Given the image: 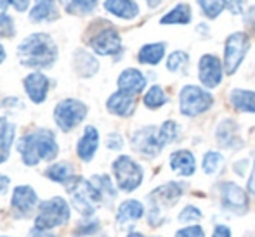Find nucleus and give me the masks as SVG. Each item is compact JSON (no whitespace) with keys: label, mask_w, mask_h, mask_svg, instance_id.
I'll return each instance as SVG.
<instances>
[{"label":"nucleus","mask_w":255,"mask_h":237,"mask_svg":"<svg viewBox=\"0 0 255 237\" xmlns=\"http://www.w3.org/2000/svg\"><path fill=\"white\" fill-rule=\"evenodd\" d=\"M17 151H19L24 164L35 166L40 161L54 159L59 153V147H57L56 137L51 130L38 128V130L30 132L21 139L17 144Z\"/></svg>","instance_id":"1"},{"label":"nucleus","mask_w":255,"mask_h":237,"mask_svg":"<svg viewBox=\"0 0 255 237\" xmlns=\"http://www.w3.org/2000/svg\"><path fill=\"white\" fill-rule=\"evenodd\" d=\"M21 63L30 68H49L57 59V47L47 33H33L17 47Z\"/></svg>","instance_id":"2"},{"label":"nucleus","mask_w":255,"mask_h":237,"mask_svg":"<svg viewBox=\"0 0 255 237\" xmlns=\"http://www.w3.org/2000/svg\"><path fill=\"white\" fill-rule=\"evenodd\" d=\"M64 187L70 192L71 196V201H73V206L78 210V213H82L85 218L87 217H92L98 208V204L103 201V196L96 185L92 182L85 180L82 177H73L64 184Z\"/></svg>","instance_id":"3"},{"label":"nucleus","mask_w":255,"mask_h":237,"mask_svg":"<svg viewBox=\"0 0 255 237\" xmlns=\"http://www.w3.org/2000/svg\"><path fill=\"white\" fill-rule=\"evenodd\" d=\"M70 220V206L63 197L56 196L38 204V215L35 218V227L42 231H51L61 227Z\"/></svg>","instance_id":"4"},{"label":"nucleus","mask_w":255,"mask_h":237,"mask_svg":"<svg viewBox=\"0 0 255 237\" xmlns=\"http://www.w3.org/2000/svg\"><path fill=\"white\" fill-rule=\"evenodd\" d=\"M214 104V95L198 85H186L179 94V109L184 116L193 118L203 114Z\"/></svg>","instance_id":"5"},{"label":"nucleus","mask_w":255,"mask_h":237,"mask_svg":"<svg viewBox=\"0 0 255 237\" xmlns=\"http://www.w3.org/2000/svg\"><path fill=\"white\" fill-rule=\"evenodd\" d=\"M113 173L117 178V185L124 192H132L142 184L144 171L141 164L134 161L130 156H118L113 161Z\"/></svg>","instance_id":"6"},{"label":"nucleus","mask_w":255,"mask_h":237,"mask_svg":"<svg viewBox=\"0 0 255 237\" xmlns=\"http://www.w3.org/2000/svg\"><path fill=\"white\" fill-rule=\"evenodd\" d=\"M250 47V38L243 31H236V33L229 35L228 40L224 44V71L226 75H235L240 64L243 63L247 52Z\"/></svg>","instance_id":"7"},{"label":"nucleus","mask_w":255,"mask_h":237,"mask_svg":"<svg viewBox=\"0 0 255 237\" xmlns=\"http://www.w3.org/2000/svg\"><path fill=\"white\" fill-rule=\"evenodd\" d=\"M87 116V106L84 102L77 99H64L54 109V120L56 125L63 132L73 130L77 125H80L84 121V118Z\"/></svg>","instance_id":"8"},{"label":"nucleus","mask_w":255,"mask_h":237,"mask_svg":"<svg viewBox=\"0 0 255 237\" xmlns=\"http://www.w3.org/2000/svg\"><path fill=\"white\" fill-rule=\"evenodd\" d=\"M132 147L146 158H154L161 153L165 146L160 141L156 127H144L132 135Z\"/></svg>","instance_id":"9"},{"label":"nucleus","mask_w":255,"mask_h":237,"mask_svg":"<svg viewBox=\"0 0 255 237\" xmlns=\"http://www.w3.org/2000/svg\"><path fill=\"white\" fill-rule=\"evenodd\" d=\"M224 75V64L214 54H205L198 63V77L203 87L215 88L221 85Z\"/></svg>","instance_id":"10"},{"label":"nucleus","mask_w":255,"mask_h":237,"mask_svg":"<svg viewBox=\"0 0 255 237\" xmlns=\"http://www.w3.org/2000/svg\"><path fill=\"white\" fill-rule=\"evenodd\" d=\"M221 199L222 206L229 211L235 213H245L249 210V197L247 192L240 185H236L235 182H222L221 187Z\"/></svg>","instance_id":"11"},{"label":"nucleus","mask_w":255,"mask_h":237,"mask_svg":"<svg viewBox=\"0 0 255 237\" xmlns=\"http://www.w3.org/2000/svg\"><path fill=\"white\" fill-rule=\"evenodd\" d=\"M91 47L99 56H115L122 50V38L115 28H104L94 35Z\"/></svg>","instance_id":"12"},{"label":"nucleus","mask_w":255,"mask_h":237,"mask_svg":"<svg viewBox=\"0 0 255 237\" xmlns=\"http://www.w3.org/2000/svg\"><path fill=\"white\" fill-rule=\"evenodd\" d=\"M186 190V185L179 184V182H168L160 187H156L149 194V201L151 206L161 208V206H174Z\"/></svg>","instance_id":"13"},{"label":"nucleus","mask_w":255,"mask_h":237,"mask_svg":"<svg viewBox=\"0 0 255 237\" xmlns=\"http://www.w3.org/2000/svg\"><path fill=\"white\" fill-rule=\"evenodd\" d=\"M38 197L37 192L30 187V185H19V187L14 189L12 199H10V206L14 211H17L19 215H30L35 208L38 206Z\"/></svg>","instance_id":"14"},{"label":"nucleus","mask_w":255,"mask_h":237,"mask_svg":"<svg viewBox=\"0 0 255 237\" xmlns=\"http://www.w3.org/2000/svg\"><path fill=\"white\" fill-rule=\"evenodd\" d=\"M23 83H24V90H26L28 97H30L35 104L44 102L49 92V85H51L49 78L45 77L44 73H38L37 71V73L28 75Z\"/></svg>","instance_id":"15"},{"label":"nucleus","mask_w":255,"mask_h":237,"mask_svg":"<svg viewBox=\"0 0 255 237\" xmlns=\"http://www.w3.org/2000/svg\"><path fill=\"white\" fill-rule=\"evenodd\" d=\"M146 88V77L135 68H128L124 70L118 77V90L127 92L130 95L141 94Z\"/></svg>","instance_id":"16"},{"label":"nucleus","mask_w":255,"mask_h":237,"mask_svg":"<svg viewBox=\"0 0 255 237\" xmlns=\"http://www.w3.org/2000/svg\"><path fill=\"white\" fill-rule=\"evenodd\" d=\"M168 163H170L172 171H175L181 177H191L196 171V159L191 151L188 149H179L172 153Z\"/></svg>","instance_id":"17"},{"label":"nucleus","mask_w":255,"mask_h":237,"mask_svg":"<svg viewBox=\"0 0 255 237\" xmlns=\"http://www.w3.org/2000/svg\"><path fill=\"white\" fill-rule=\"evenodd\" d=\"M106 107L111 114H117V116H130L135 109V99L134 95L127 94V92H115L110 95L106 102Z\"/></svg>","instance_id":"18"},{"label":"nucleus","mask_w":255,"mask_h":237,"mask_svg":"<svg viewBox=\"0 0 255 237\" xmlns=\"http://www.w3.org/2000/svg\"><path fill=\"white\" fill-rule=\"evenodd\" d=\"M99 147V132L96 127L89 125L85 127L84 130V135L82 139L78 141V146H77V154L82 161H91L94 158L96 151Z\"/></svg>","instance_id":"19"},{"label":"nucleus","mask_w":255,"mask_h":237,"mask_svg":"<svg viewBox=\"0 0 255 237\" xmlns=\"http://www.w3.org/2000/svg\"><path fill=\"white\" fill-rule=\"evenodd\" d=\"M215 137H217V142L222 147H228V149H238L242 146V141L238 137V125L233 120L221 121L217 132H215Z\"/></svg>","instance_id":"20"},{"label":"nucleus","mask_w":255,"mask_h":237,"mask_svg":"<svg viewBox=\"0 0 255 237\" xmlns=\"http://www.w3.org/2000/svg\"><path fill=\"white\" fill-rule=\"evenodd\" d=\"M104 9L120 19H134L139 14V5L134 0H106Z\"/></svg>","instance_id":"21"},{"label":"nucleus","mask_w":255,"mask_h":237,"mask_svg":"<svg viewBox=\"0 0 255 237\" xmlns=\"http://www.w3.org/2000/svg\"><path fill=\"white\" fill-rule=\"evenodd\" d=\"M144 217V206L142 203L135 199H127L118 206L117 211V222L120 225L128 224V222H135V220H141Z\"/></svg>","instance_id":"22"},{"label":"nucleus","mask_w":255,"mask_h":237,"mask_svg":"<svg viewBox=\"0 0 255 237\" xmlns=\"http://www.w3.org/2000/svg\"><path fill=\"white\" fill-rule=\"evenodd\" d=\"M16 135V127L7 118H0V163H5Z\"/></svg>","instance_id":"23"},{"label":"nucleus","mask_w":255,"mask_h":237,"mask_svg":"<svg viewBox=\"0 0 255 237\" xmlns=\"http://www.w3.org/2000/svg\"><path fill=\"white\" fill-rule=\"evenodd\" d=\"M231 106L242 113H255V92L245 88H235L229 94Z\"/></svg>","instance_id":"24"},{"label":"nucleus","mask_w":255,"mask_h":237,"mask_svg":"<svg viewBox=\"0 0 255 237\" xmlns=\"http://www.w3.org/2000/svg\"><path fill=\"white\" fill-rule=\"evenodd\" d=\"M57 7L54 0H37L33 9L30 10V19L33 23H42V21H54L57 19Z\"/></svg>","instance_id":"25"},{"label":"nucleus","mask_w":255,"mask_h":237,"mask_svg":"<svg viewBox=\"0 0 255 237\" xmlns=\"http://www.w3.org/2000/svg\"><path fill=\"white\" fill-rule=\"evenodd\" d=\"M75 68H77V73L80 77H92L94 73H98L99 63L92 54L85 52V50H77L75 52Z\"/></svg>","instance_id":"26"},{"label":"nucleus","mask_w":255,"mask_h":237,"mask_svg":"<svg viewBox=\"0 0 255 237\" xmlns=\"http://www.w3.org/2000/svg\"><path fill=\"white\" fill-rule=\"evenodd\" d=\"M165 56V44L158 42V44H146L144 47L139 50L137 59L141 64H148V66H156Z\"/></svg>","instance_id":"27"},{"label":"nucleus","mask_w":255,"mask_h":237,"mask_svg":"<svg viewBox=\"0 0 255 237\" xmlns=\"http://www.w3.org/2000/svg\"><path fill=\"white\" fill-rule=\"evenodd\" d=\"M191 21V9L188 3H179L160 19L161 24H188Z\"/></svg>","instance_id":"28"},{"label":"nucleus","mask_w":255,"mask_h":237,"mask_svg":"<svg viewBox=\"0 0 255 237\" xmlns=\"http://www.w3.org/2000/svg\"><path fill=\"white\" fill-rule=\"evenodd\" d=\"M224 163H226V159L221 153H217V151H208L203 156L202 166L207 175H219L222 171V168H224Z\"/></svg>","instance_id":"29"},{"label":"nucleus","mask_w":255,"mask_h":237,"mask_svg":"<svg viewBox=\"0 0 255 237\" xmlns=\"http://www.w3.org/2000/svg\"><path fill=\"white\" fill-rule=\"evenodd\" d=\"M45 175H47L51 180L57 182V184H66V182L73 177V166H71L70 163H64V161L63 163H56L47 168Z\"/></svg>","instance_id":"30"},{"label":"nucleus","mask_w":255,"mask_h":237,"mask_svg":"<svg viewBox=\"0 0 255 237\" xmlns=\"http://www.w3.org/2000/svg\"><path fill=\"white\" fill-rule=\"evenodd\" d=\"M142 100H144V106L148 107V109H160L161 106H165V104L168 102V97L160 85H153L144 94V99Z\"/></svg>","instance_id":"31"},{"label":"nucleus","mask_w":255,"mask_h":237,"mask_svg":"<svg viewBox=\"0 0 255 237\" xmlns=\"http://www.w3.org/2000/svg\"><path fill=\"white\" fill-rule=\"evenodd\" d=\"M158 134H160V141L163 146H168V144H174L181 135V128L175 121L167 120L160 128H158Z\"/></svg>","instance_id":"32"},{"label":"nucleus","mask_w":255,"mask_h":237,"mask_svg":"<svg viewBox=\"0 0 255 237\" xmlns=\"http://www.w3.org/2000/svg\"><path fill=\"white\" fill-rule=\"evenodd\" d=\"M188 63H189L188 54L182 52V50H175V52H172L170 56H168L167 70L172 71V73H179V71H182L186 66H188Z\"/></svg>","instance_id":"33"},{"label":"nucleus","mask_w":255,"mask_h":237,"mask_svg":"<svg viewBox=\"0 0 255 237\" xmlns=\"http://www.w3.org/2000/svg\"><path fill=\"white\" fill-rule=\"evenodd\" d=\"M96 5H98V0H70L66 10L71 14L84 16V14H91L96 9Z\"/></svg>","instance_id":"34"},{"label":"nucleus","mask_w":255,"mask_h":237,"mask_svg":"<svg viewBox=\"0 0 255 237\" xmlns=\"http://www.w3.org/2000/svg\"><path fill=\"white\" fill-rule=\"evenodd\" d=\"M198 5L202 7L205 16L215 19L226 9V0H198Z\"/></svg>","instance_id":"35"},{"label":"nucleus","mask_w":255,"mask_h":237,"mask_svg":"<svg viewBox=\"0 0 255 237\" xmlns=\"http://www.w3.org/2000/svg\"><path fill=\"white\" fill-rule=\"evenodd\" d=\"M92 184H94L96 189L101 192L103 197H110V199L117 197V189L113 187L111 178L108 177V175H96V177L92 178Z\"/></svg>","instance_id":"36"},{"label":"nucleus","mask_w":255,"mask_h":237,"mask_svg":"<svg viewBox=\"0 0 255 237\" xmlns=\"http://www.w3.org/2000/svg\"><path fill=\"white\" fill-rule=\"evenodd\" d=\"M202 217H203V213L200 208L193 206V204H188V206L181 211V215H179V222H181V224H195V222L202 220Z\"/></svg>","instance_id":"37"},{"label":"nucleus","mask_w":255,"mask_h":237,"mask_svg":"<svg viewBox=\"0 0 255 237\" xmlns=\"http://www.w3.org/2000/svg\"><path fill=\"white\" fill-rule=\"evenodd\" d=\"M16 33V28H14V21L7 14H0V37L2 38H10Z\"/></svg>","instance_id":"38"},{"label":"nucleus","mask_w":255,"mask_h":237,"mask_svg":"<svg viewBox=\"0 0 255 237\" xmlns=\"http://www.w3.org/2000/svg\"><path fill=\"white\" fill-rule=\"evenodd\" d=\"M174 237H205V231L202 225H189V227L179 229Z\"/></svg>","instance_id":"39"},{"label":"nucleus","mask_w":255,"mask_h":237,"mask_svg":"<svg viewBox=\"0 0 255 237\" xmlns=\"http://www.w3.org/2000/svg\"><path fill=\"white\" fill-rule=\"evenodd\" d=\"M99 231V222H89V224H84V225H78V229L75 231V236H91V234H96Z\"/></svg>","instance_id":"40"},{"label":"nucleus","mask_w":255,"mask_h":237,"mask_svg":"<svg viewBox=\"0 0 255 237\" xmlns=\"http://www.w3.org/2000/svg\"><path fill=\"white\" fill-rule=\"evenodd\" d=\"M106 146L110 147L111 151H118L124 147V139H122L120 134H110L106 139Z\"/></svg>","instance_id":"41"},{"label":"nucleus","mask_w":255,"mask_h":237,"mask_svg":"<svg viewBox=\"0 0 255 237\" xmlns=\"http://www.w3.org/2000/svg\"><path fill=\"white\" fill-rule=\"evenodd\" d=\"M243 5H245V0H226V7H228L233 14L243 12Z\"/></svg>","instance_id":"42"},{"label":"nucleus","mask_w":255,"mask_h":237,"mask_svg":"<svg viewBox=\"0 0 255 237\" xmlns=\"http://www.w3.org/2000/svg\"><path fill=\"white\" fill-rule=\"evenodd\" d=\"M243 21H245V24L250 28V30L255 31V5L249 7V10L243 14Z\"/></svg>","instance_id":"43"},{"label":"nucleus","mask_w":255,"mask_h":237,"mask_svg":"<svg viewBox=\"0 0 255 237\" xmlns=\"http://www.w3.org/2000/svg\"><path fill=\"white\" fill-rule=\"evenodd\" d=\"M212 237H231V229L222 224L215 225L214 232H212Z\"/></svg>","instance_id":"44"},{"label":"nucleus","mask_w":255,"mask_h":237,"mask_svg":"<svg viewBox=\"0 0 255 237\" xmlns=\"http://www.w3.org/2000/svg\"><path fill=\"white\" fill-rule=\"evenodd\" d=\"M30 237H56V236L51 234V231H42V229L35 227L33 231L30 232Z\"/></svg>","instance_id":"45"},{"label":"nucleus","mask_w":255,"mask_h":237,"mask_svg":"<svg viewBox=\"0 0 255 237\" xmlns=\"http://www.w3.org/2000/svg\"><path fill=\"white\" fill-rule=\"evenodd\" d=\"M247 164H249V161H247V159H243L242 163H240V161H238V163H235V173L240 175V177H243V175H245V166H247Z\"/></svg>","instance_id":"46"},{"label":"nucleus","mask_w":255,"mask_h":237,"mask_svg":"<svg viewBox=\"0 0 255 237\" xmlns=\"http://www.w3.org/2000/svg\"><path fill=\"white\" fill-rule=\"evenodd\" d=\"M12 5L16 7V10H26L28 5H30V0H12Z\"/></svg>","instance_id":"47"},{"label":"nucleus","mask_w":255,"mask_h":237,"mask_svg":"<svg viewBox=\"0 0 255 237\" xmlns=\"http://www.w3.org/2000/svg\"><path fill=\"white\" fill-rule=\"evenodd\" d=\"M249 192L255 196V161H254L252 173H250V178H249Z\"/></svg>","instance_id":"48"},{"label":"nucleus","mask_w":255,"mask_h":237,"mask_svg":"<svg viewBox=\"0 0 255 237\" xmlns=\"http://www.w3.org/2000/svg\"><path fill=\"white\" fill-rule=\"evenodd\" d=\"M9 184H10V180L5 177V175H2L0 173V194H3L7 190V187H9Z\"/></svg>","instance_id":"49"},{"label":"nucleus","mask_w":255,"mask_h":237,"mask_svg":"<svg viewBox=\"0 0 255 237\" xmlns=\"http://www.w3.org/2000/svg\"><path fill=\"white\" fill-rule=\"evenodd\" d=\"M12 3V0H0V14H3V10Z\"/></svg>","instance_id":"50"},{"label":"nucleus","mask_w":255,"mask_h":237,"mask_svg":"<svg viewBox=\"0 0 255 237\" xmlns=\"http://www.w3.org/2000/svg\"><path fill=\"white\" fill-rule=\"evenodd\" d=\"M5 59V50H3V47H2V44H0V63Z\"/></svg>","instance_id":"51"},{"label":"nucleus","mask_w":255,"mask_h":237,"mask_svg":"<svg viewBox=\"0 0 255 237\" xmlns=\"http://www.w3.org/2000/svg\"><path fill=\"white\" fill-rule=\"evenodd\" d=\"M127 237H144V236L139 234V232H130V234H128Z\"/></svg>","instance_id":"52"}]
</instances>
